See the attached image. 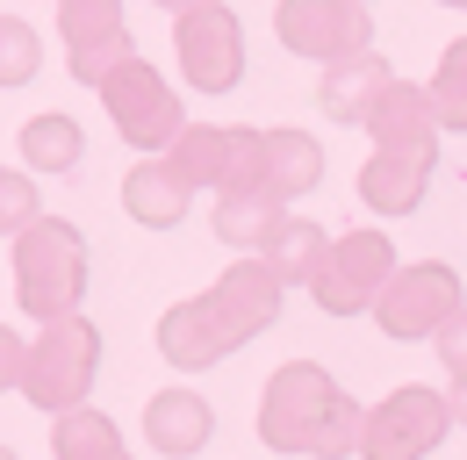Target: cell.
<instances>
[{"mask_svg": "<svg viewBox=\"0 0 467 460\" xmlns=\"http://www.w3.org/2000/svg\"><path fill=\"white\" fill-rule=\"evenodd\" d=\"M281 281H288V274L266 267L259 252L237 259L209 295H194V302L166 309V324H159V352H166L173 367H209V360H223L237 339H252V331L274 324V309H281Z\"/></svg>", "mask_w": 467, "mask_h": 460, "instance_id": "cell-1", "label": "cell"}, {"mask_svg": "<svg viewBox=\"0 0 467 460\" xmlns=\"http://www.w3.org/2000/svg\"><path fill=\"white\" fill-rule=\"evenodd\" d=\"M359 410L352 396L317 367V360H295L266 382V410H259V432L274 454H317V460H346L359 446Z\"/></svg>", "mask_w": 467, "mask_h": 460, "instance_id": "cell-2", "label": "cell"}, {"mask_svg": "<svg viewBox=\"0 0 467 460\" xmlns=\"http://www.w3.org/2000/svg\"><path fill=\"white\" fill-rule=\"evenodd\" d=\"M15 281H22V309L58 324L72 317L79 288H87V245L72 237V224L58 216H29L22 237H15Z\"/></svg>", "mask_w": 467, "mask_h": 460, "instance_id": "cell-3", "label": "cell"}, {"mask_svg": "<svg viewBox=\"0 0 467 460\" xmlns=\"http://www.w3.org/2000/svg\"><path fill=\"white\" fill-rule=\"evenodd\" d=\"M374 317H381L389 339H439V331H453L467 317V288L446 259H417V267H396V274H389Z\"/></svg>", "mask_w": 467, "mask_h": 460, "instance_id": "cell-4", "label": "cell"}, {"mask_svg": "<svg viewBox=\"0 0 467 460\" xmlns=\"http://www.w3.org/2000/svg\"><path fill=\"white\" fill-rule=\"evenodd\" d=\"M389 274H396L389 237H381V230H346V237H331L324 259L309 267V295H317V309H331V317H359V309L381 302Z\"/></svg>", "mask_w": 467, "mask_h": 460, "instance_id": "cell-5", "label": "cell"}, {"mask_svg": "<svg viewBox=\"0 0 467 460\" xmlns=\"http://www.w3.org/2000/svg\"><path fill=\"white\" fill-rule=\"evenodd\" d=\"M453 424V396L410 382V389H389V396L367 410L359 424V460H424Z\"/></svg>", "mask_w": 467, "mask_h": 460, "instance_id": "cell-6", "label": "cell"}, {"mask_svg": "<svg viewBox=\"0 0 467 460\" xmlns=\"http://www.w3.org/2000/svg\"><path fill=\"white\" fill-rule=\"evenodd\" d=\"M94 331L79 324V317H58V324H44V339L22 352V396L44 402V410H79L87 402V382H94Z\"/></svg>", "mask_w": 467, "mask_h": 460, "instance_id": "cell-7", "label": "cell"}, {"mask_svg": "<svg viewBox=\"0 0 467 460\" xmlns=\"http://www.w3.org/2000/svg\"><path fill=\"white\" fill-rule=\"evenodd\" d=\"M173 51H180L187 87L223 94L244 72V29H237V15L223 0H194V7H180V22H173Z\"/></svg>", "mask_w": 467, "mask_h": 460, "instance_id": "cell-8", "label": "cell"}, {"mask_svg": "<svg viewBox=\"0 0 467 460\" xmlns=\"http://www.w3.org/2000/svg\"><path fill=\"white\" fill-rule=\"evenodd\" d=\"M324 180V152L302 130H244V159L223 194H266V202H295L302 187Z\"/></svg>", "mask_w": 467, "mask_h": 460, "instance_id": "cell-9", "label": "cell"}, {"mask_svg": "<svg viewBox=\"0 0 467 460\" xmlns=\"http://www.w3.org/2000/svg\"><path fill=\"white\" fill-rule=\"evenodd\" d=\"M274 29H281V44L295 58L338 65V58L367 51V0H281Z\"/></svg>", "mask_w": 467, "mask_h": 460, "instance_id": "cell-10", "label": "cell"}, {"mask_svg": "<svg viewBox=\"0 0 467 460\" xmlns=\"http://www.w3.org/2000/svg\"><path fill=\"white\" fill-rule=\"evenodd\" d=\"M101 101H109V115H116V130L130 137V144H144V152H159V144H173V137H180L173 87H166L151 65H137V58L101 79Z\"/></svg>", "mask_w": 467, "mask_h": 460, "instance_id": "cell-11", "label": "cell"}, {"mask_svg": "<svg viewBox=\"0 0 467 460\" xmlns=\"http://www.w3.org/2000/svg\"><path fill=\"white\" fill-rule=\"evenodd\" d=\"M431 166H439V144H374V159L359 172V202L374 216H410L431 187Z\"/></svg>", "mask_w": 467, "mask_h": 460, "instance_id": "cell-12", "label": "cell"}, {"mask_svg": "<svg viewBox=\"0 0 467 460\" xmlns=\"http://www.w3.org/2000/svg\"><path fill=\"white\" fill-rule=\"evenodd\" d=\"M209 402L194 396V389H166V396H151V410H144V432H151V446L166 460H194L202 446H209Z\"/></svg>", "mask_w": 467, "mask_h": 460, "instance_id": "cell-13", "label": "cell"}, {"mask_svg": "<svg viewBox=\"0 0 467 460\" xmlns=\"http://www.w3.org/2000/svg\"><path fill=\"white\" fill-rule=\"evenodd\" d=\"M389 87H396V72H389L374 51L338 58V65L324 72V109L338 115V122H359V130H367V115L381 109V94H389Z\"/></svg>", "mask_w": 467, "mask_h": 460, "instance_id": "cell-14", "label": "cell"}, {"mask_svg": "<svg viewBox=\"0 0 467 460\" xmlns=\"http://www.w3.org/2000/svg\"><path fill=\"white\" fill-rule=\"evenodd\" d=\"M122 209H130L144 230L180 224V209H187V180L173 172V159H151V166L130 172V180H122Z\"/></svg>", "mask_w": 467, "mask_h": 460, "instance_id": "cell-15", "label": "cell"}, {"mask_svg": "<svg viewBox=\"0 0 467 460\" xmlns=\"http://www.w3.org/2000/svg\"><path fill=\"white\" fill-rule=\"evenodd\" d=\"M51 446H58V460H130L116 439V424L101 417V410H58V432H51Z\"/></svg>", "mask_w": 467, "mask_h": 460, "instance_id": "cell-16", "label": "cell"}, {"mask_svg": "<svg viewBox=\"0 0 467 460\" xmlns=\"http://www.w3.org/2000/svg\"><path fill=\"white\" fill-rule=\"evenodd\" d=\"M22 166L29 172L79 166V130H72V115H36V122L22 130Z\"/></svg>", "mask_w": 467, "mask_h": 460, "instance_id": "cell-17", "label": "cell"}, {"mask_svg": "<svg viewBox=\"0 0 467 460\" xmlns=\"http://www.w3.org/2000/svg\"><path fill=\"white\" fill-rule=\"evenodd\" d=\"M324 245H331V237H324L317 224H302V216H281V224L266 230L259 259H266V267H281V274H302V281H309V267L324 259Z\"/></svg>", "mask_w": 467, "mask_h": 460, "instance_id": "cell-18", "label": "cell"}, {"mask_svg": "<svg viewBox=\"0 0 467 460\" xmlns=\"http://www.w3.org/2000/svg\"><path fill=\"white\" fill-rule=\"evenodd\" d=\"M431 109H439V130H467V37L461 44H446L439 58V72H431Z\"/></svg>", "mask_w": 467, "mask_h": 460, "instance_id": "cell-19", "label": "cell"}, {"mask_svg": "<svg viewBox=\"0 0 467 460\" xmlns=\"http://www.w3.org/2000/svg\"><path fill=\"white\" fill-rule=\"evenodd\" d=\"M29 72H36V29L0 15V87H22Z\"/></svg>", "mask_w": 467, "mask_h": 460, "instance_id": "cell-20", "label": "cell"}, {"mask_svg": "<svg viewBox=\"0 0 467 460\" xmlns=\"http://www.w3.org/2000/svg\"><path fill=\"white\" fill-rule=\"evenodd\" d=\"M58 15H65V37L72 44H94V37H116L122 29L116 0H58Z\"/></svg>", "mask_w": 467, "mask_h": 460, "instance_id": "cell-21", "label": "cell"}, {"mask_svg": "<svg viewBox=\"0 0 467 460\" xmlns=\"http://www.w3.org/2000/svg\"><path fill=\"white\" fill-rule=\"evenodd\" d=\"M116 65H130V29H116V37H94V44H72V72H79L87 87H101Z\"/></svg>", "mask_w": 467, "mask_h": 460, "instance_id": "cell-22", "label": "cell"}, {"mask_svg": "<svg viewBox=\"0 0 467 460\" xmlns=\"http://www.w3.org/2000/svg\"><path fill=\"white\" fill-rule=\"evenodd\" d=\"M29 224V180L22 172H0V230Z\"/></svg>", "mask_w": 467, "mask_h": 460, "instance_id": "cell-23", "label": "cell"}, {"mask_svg": "<svg viewBox=\"0 0 467 460\" xmlns=\"http://www.w3.org/2000/svg\"><path fill=\"white\" fill-rule=\"evenodd\" d=\"M22 352H29V345L0 324V389H7V382H22Z\"/></svg>", "mask_w": 467, "mask_h": 460, "instance_id": "cell-24", "label": "cell"}, {"mask_svg": "<svg viewBox=\"0 0 467 460\" xmlns=\"http://www.w3.org/2000/svg\"><path fill=\"white\" fill-rule=\"evenodd\" d=\"M453 424H467V382H453Z\"/></svg>", "mask_w": 467, "mask_h": 460, "instance_id": "cell-25", "label": "cell"}, {"mask_svg": "<svg viewBox=\"0 0 467 460\" xmlns=\"http://www.w3.org/2000/svg\"><path fill=\"white\" fill-rule=\"evenodd\" d=\"M159 7H194V0H159Z\"/></svg>", "mask_w": 467, "mask_h": 460, "instance_id": "cell-26", "label": "cell"}, {"mask_svg": "<svg viewBox=\"0 0 467 460\" xmlns=\"http://www.w3.org/2000/svg\"><path fill=\"white\" fill-rule=\"evenodd\" d=\"M439 7H467V0H439Z\"/></svg>", "mask_w": 467, "mask_h": 460, "instance_id": "cell-27", "label": "cell"}, {"mask_svg": "<svg viewBox=\"0 0 467 460\" xmlns=\"http://www.w3.org/2000/svg\"><path fill=\"white\" fill-rule=\"evenodd\" d=\"M0 460H15V454H7V446H0Z\"/></svg>", "mask_w": 467, "mask_h": 460, "instance_id": "cell-28", "label": "cell"}]
</instances>
